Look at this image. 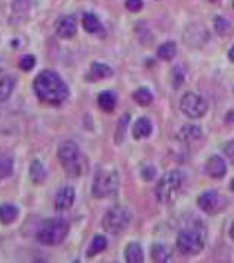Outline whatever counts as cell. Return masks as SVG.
I'll list each match as a JSON object with an SVG mask.
<instances>
[{"mask_svg":"<svg viewBox=\"0 0 234 263\" xmlns=\"http://www.w3.org/2000/svg\"><path fill=\"white\" fill-rule=\"evenodd\" d=\"M181 112L190 119H200L208 112V103L196 93H187L181 99Z\"/></svg>","mask_w":234,"mask_h":263,"instance_id":"cell-8","label":"cell"},{"mask_svg":"<svg viewBox=\"0 0 234 263\" xmlns=\"http://www.w3.org/2000/svg\"><path fill=\"white\" fill-rule=\"evenodd\" d=\"M14 161L11 156H0V180H3L12 174Z\"/></svg>","mask_w":234,"mask_h":263,"instance_id":"cell-26","label":"cell"},{"mask_svg":"<svg viewBox=\"0 0 234 263\" xmlns=\"http://www.w3.org/2000/svg\"><path fill=\"white\" fill-rule=\"evenodd\" d=\"M142 175L145 180H153L154 175H156V169L153 166H145V169L142 171Z\"/></svg>","mask_w":234,"mask_h":263,"instance_id":"cell-31","label":"cell"},{"mask_svg":"<svg viewBox=\"0 0 234 263\" xmlns=\"http://www.w3.org/2000/svg\"><path fill=\"white\" fill-rule=\"evenodd\" d=\"M15 88V79L0 68V101H5L11 97Z\"/></svg>","mask_w":234,"mask_h":263,"instance_id":"cell-13","label":"cell"},{"mask_svg":"<svg viewBox=\"0 0 234 263\" xmlns=\"http://www.w3.org/2000/svg\"><path fill=\"white\" fill-rule=\"evenodd\" d=\"M74 198H76V194H74V189L71 186H65L62 189H59L56 197H55V208L58 211L68 210L73 205Z\"/></svg>","mask_w":234,"mask_h":263,"instance_id":"cell-11","label":"cell"},{"mask_svg":"<svg viewBox=\"0 0 234 263\" xmlns=\"http://www.w3.org/2000/svg\"><path fill=\"white\" fill-rule=\"evenodd\" d=\"M105 248H107V239H105V236H103V235H95V238L92 239V242H91V245H89V248H88L86 256H88V257H94V256L100 254L101 251H104Z\"/></svg>","mask_w":234,"mask_h":263,"instance_id":"cell-22","label":"cell"},{"mask_svg":"<svg viewBox=\"0 0 234 263\" xmlns=\"http://www.w3.org/2000/svg\"><path fill=\"white\" fill-rule=\"evenodd\" d=\"M125 6H126V9L130 11V12H138V11L142 9L144 2H142V0H126Z\"/></svg>","mask_w":234,"mask_h":263,"instance_id":"cell-30","label":"cell"},{"mask_svg":"<svg viewBox=\"0 0 234 263\" xmlns=\"http://www.w3.org/2000/svg\"><path fill=\"white\" fill-rule=\"evenodd\" d=\"M12 9L17 14H27L30 9V0H14Z\"/></svg>","mask_w":234,"mask_h":263,"instance_id":"cell-28","label":"cell"},{"mask_svg":"<svg viewBox=\"0 0 234 263\" xmlns=\"http://www.w3.org/2000/svg\"><path fill=\"white\" fill-rule=\"evenodd\" d=\"M98 106L104 110V112H111L116 106V96L114 93L110 91H104L100 94L98 97Z\"/></svg>","mask_w":234,"mask_h":263,"instance_id":"cell-23","label":"cell"},{"mask_svg":"<svg viewBox=\"0 0 234 263\" xmlns=\"http://www.w3.org/2000/svg\"><path fill=\"white\" fill-rule=\"evenodd\" d=\"M34 93L42 103L58 106L68 97V86L62 77L53 70H43L39 73L33 83Z\"/></svg>","mask_w":234,"mask_h":263,"instance_id":"cell-1","label":"cell"},{"mask_svg":"<svg viewBox=\"0 0 234 263\" xmlns=\"http://www.w3.org/2000/svg\"><path fill=\"white\" fill-rule=\"evenodd\" d=\"M119 189V174L114 169H100L95 174L92 183V197L94 198H110L116 195Z\"/></svg>","mask_w":234,"mask_h":263,"instance_id":"cell-5","label":"cell"},{"mask_svg":"<svg viewBox=\"0 0 234 263\" xmlns=\"http://www.w3.org/2000/svg\"><path fill=\"white\" fill-rule=\"evenodd\" d=\"M58 161L61 162L64 171L70 177H79L83 172V158L80 153V149L74 141L67 140L59 144L56 152Z\"/></svg>","mask_w":234,"mask_h":263,"instance_id":"cell-2","label":"cell"},{"mask_svg":"<svg viewBox=\"0 0 234 263\" xmlns=\"http://www.w3.org/2000/svg\"><path fill=\"white\" fill-rule=\"evenodd\" d=\"M18 217V208L12 204L0 205V222L3 225H11Z\"/></svg>","mask_w":234,"mask_h":263,"instance_id":"cell-17","label":"cell"},{"mask_svg":"<svg viewBox=\"0 0 234 263\" xmlns=\"http://www.w3.org/2000/svg\"><path fill=\"white\" fill-rule=\"evenodd\" d=\"M68 230L70 225L65 219H48L39 226L37 239L45 245H58L65 239Z\"/></svg>","mask_w":234,"mask_h":263,"instance_id":"cell-3","label":"cell"},{"mask_svg":"<svg viewBox=\"0 0 234 263\" xmlns=\"http://www.w3.org/2000/svg\"><path fill=\"white\" fill-rule=\"evenodd\" d=\"M83 29H85L88 33H92V34H95V33H103V32H104V29H103L100 20H98L95 15H92V14H86V15L83 17Z\"/></svg>","mask_w":234,"mask_h":263,"instance_id":"cell-21","label":"cell"},{"mask_svg":"<svg viewBox=\"0 0 234 263\" xmlns=\"http://www.w3.org/2000/svg\"><path fill=\"white\" fill-rule=\"evenodd\" d=\"M182 172L178 169H172L166 172L160 179L157 188H156V198L160 204L172 202L182 188Z\"/></svg>","mask_w":234,"mask_h":263,"instance_id":"cell-4","label":"cell"},{"mask_svg":"<svg viewBox=\"0 0 234 263\" xmlns=\"http://www.w3.org/2000/svg\"><path fill=\"white\" fill-rule=\"evenodd\" d=\"M113 74V70L110 66L103 64V63H94L91 66V79L92 80H100V79H105L110 77Z\"/></svg>","mask_w":234,"mask_h":263,"instance_id":"cell-18","label":"cell"},{"mask_svg":"<svg viewBox=\"0 0 234 263\" xmlns=\"http://www.w3.org/2000/svg\"><path fill=\"white\" fill-rule=\"evenodd\" d=\"M228 58L234 63V45H233V46H231V49L228 51Z\"/></svg>","mask_w":234,"mask_h":263,"instance_id":"cell-33","label":"cell"},{"mask_svg":"<svg viewBox=\"0 0 234 263\" xmlns=\"http://www.w3.org/2000/svg\"><path fill=\"white\" fill-rule=\"evenodd\" d=\"M202 137V130L196 125H187L181 130L178 138L184 143V144H190L191 140H199Z\"/></svg>","mask_w":234,"mask_h":263,"instance_id":"cell-16","label":"cell"},{"mask_svg":"<svg viewBox=\"0 0 234 263\" xmlns=\"http://www.w3.org/2000/svg\"><path fill=\"white\" fill-rule=\"evenodd\" d=\"M177 54V45L175 42H166L163 45L159 46L157 49V57L160 60H165V61H171Z\"/></svg>","mask_w":234,"mask_h":263,"instance_id":"cell-24","label":"cell"},{"mask_svg":"<svg viewBox=\"0 0 234 263\" xmlns=\"http://www.w3.org/2000/svg\"><path fill=\"white\" fill-rule=\"evenodd\" d=\"M209 2H216V0H209Z\"/></svg>","mask_w":234,"mask_h":263,"instance_id":"cell-36","label":"cell"},{"mask_svg":"<svg viewBox=\"0 0 234 263\" xmlns=\"http://www.w3.org/2000/svg\"><path fill=\"white\" fill-rule=\"evenodd\" d=\"M133 100H135L139 106L147 107V106H150L151 101H153V94H151L150 90H147V88H139V90H136V91L133 93Z\"/></svg>","mask_w":234,"mask_h":263,"instance_id":"cell-25","label":"cell"},{"mask_svg":"<svg viewBox=\"0 0 234 263\" xmlns=\"http://www.w3.org/2000/svg\"><path fill=\"white\" fill-rule=\"evenodd\" d=\"M225 153H227L228 158L234 162V141H231V143L225 147Z\"/></svg>","mask_w":234,"mask_h":263,"instance_id":"cell-32","label":"cell"},{"mask_svg":"<svg viewBox=\"0 0 234 263\" xmlns=\"http://www.w3.org/2000/svg\"><path fill=\"white\" fill-rule=\"evenodd\" d=\"M125 259L128 263H142L144 262V251L138 242L128 244L125 250Z\"/></svg>","mask_w":234,"mask_h":263,"instance_id":"cell-15","label":"cell"},{"mask_svg":"<svg viewBox=\"0 0 234 263\" xmlns=\"http://www.w3.org/2000/svg\"><path fill=\"white\" fill-rule=\"evenodd\" d=\"M230 236L234 239V222H233V225H231V228H230Z\"/></svg>","mask_w":234,"mask_h":263,"instance_id":"cell-34","label":"cell"},{"mask_svg":"<svg viewBox=\"0 0 234 263\" xmlns=\"http://www.w3.org/2000/svg\"><path fill=\"white\" fill-rule=\"evenodd\" d=\"M205 247V236L199 229H184L178 233L177 248L184 256H196Z\"/></svg>","mask_w":234,"mask_h":263,"instance_id":"cell-7","label":"cell"},{"mask_svg":"<svg viewBox=\"0 0 234 263\" xmlns=\"http://www.w3.org/2000/svg\"><path fill=\"white\" fill-rule=\"evenodd\" d=\"M151 131H153V127H151V122L148 118H139L135 125H133V130H132V134H133V138L135 140H141V138H147L151 135Z\"/></svg>","mask_w":234,"mask_h":263,"instance_id":"cell-14","label":"cell"},{"mask_svg":"<svg viewBox=\"0 0 234 263\" xmlns=\"http://www.w3.org/2000/svg\"><path fill=\"white\" fill-rule=\"evenodd\" d=\"M205 172L212 179H221L227 172V165L224 162V159L218 155L210 156L206 164H205Z\"/></svg>","mask_w":234,"mask_h":263,"instance_id":"cell-10","label":"cell"},{"mask_svg":"<svg viewBox=\"0 0 234 263\" xmlns=\"http://www.w3.org/2000/svg\"><path fill=\"white\" fill-rule=\"evenodd\" d=\"M30 177L34 183H43L46 179V169L39 159H34L30 166Z\"/></svg>","mask_w":234,"mask_h":263,"instance_id":"cell-19","label":"cell"},{"mask_svg":"<svg viewBox=\"0 0 234 263\" xmlns=\"http://www.w3.org/2000/svg\"><path fill=\"white\" fill-rule=\"evenodd\" d=\"M132 214L130 210L123 205H116L107 211L103 219V229L108 233H120L123 232L130 223Z\"/></svg>","mask_w":234,"mask_h":263,"instance_id":"cell-6","label":"cell"},{"mask_svg":"<svg viewBox=\"0 0 234 263\" xmlns=\"http://www.w3.org/2000/svg\"><path fill=\"white\" fill-rule=\"evenodd\" d=\"M36 66V58L33 55H24L20 61V68L24 71H30Z\"/></svg>","mask_w":234,"mask_h":263,"instance_id":"cell-29","label":"cell"},{"mask_svg":"<svg viewBox=\"0 0 234 263\" xmlns=\"http://www.w3.org/2000/svg\"><path fill=\"white\" fill-rule=\"evenodd\" d=\"M77 32V24L73 17H64L56 23V34L61 39H71Z\"/></svg>","mask_w":234,"mask_h":263,"instance_id":"cell-12","label":"cell"},{"mask_svg":"<svg viewBox=\"0 0 234 263\" xmlns=\"http://www.w3.org/2000/svg\"><path fill=\"white\" fill-rule=\"evenodd\" d=\"M151 257L154 262H169L171 250L163 244H154L151 248Z\"/></svg>","mask_w":234,"mask_h":263,"instance_id":"cell-20","label":"cell"},{"mask_svg":"<svg viewBox=\"0 0 234 263\" xmlns=\"http://www.w3.org/2000/svg\"><path fill=\"white\" fill-rule=\"evenodd\" d=\"M130 121V116L126 113L122 116V119L117 122V130H116V135H114V141L116 144H122L123 140H125V131H126V127Z\"/></svg>","mask_w":234,"mask_h":263,"instance_id":"cell-27","label":"cell"},{"mask_svg":"<svg viewBox=\"0 0 234 263\" xmlns=\"http://www.w3.org/2000/svg\"><path fill=\"white\" fill-rule=\"evenodd\" d=\"M231 191H233V192H234V180H233V182H231Z\"/></svg>","mask_w":234,"mask_h":263,"instance_id":"cell-35","label":"cell"},{"mask_svg":"<svg viewBox=\"0 0 234 263\" xmlns=\"http://www.w3.org/2000/svg\"><path fill=\"white\" fill-rule=\"evenodd\" d=\"M197 205L203 213L209 216H215L221 213L222 210H225L227 198L219 195L216 191H206L197 198Z\"/></svg>","mask_w":234,"mask_h":263,"instance_id":"cell-9","label":"cell"}]
</instances>
